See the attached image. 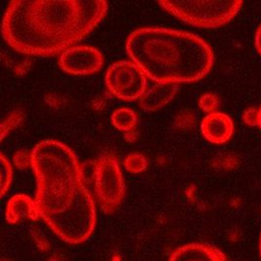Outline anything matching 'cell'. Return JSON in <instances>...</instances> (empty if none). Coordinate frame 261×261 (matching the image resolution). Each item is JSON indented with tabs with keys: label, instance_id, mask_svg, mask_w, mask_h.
I'll return each mask as SVG.
<instances>
[{
	"label": "cell",
	"instance_id": "cell-1",
	"mask_svg": "<svg viewBox=\"0 0 261 261\" xmlns=\"http://www.w3.org/2000/svg\"><path fill=\"white\" fill-rule=\"evenodd\" d=\"M32 168L40 218L66 243L85 242L95 229L97 214L76 155L63 142L45 140L32 151Z\"/></svg>",
	"mask_w": 261,
	"mask_h": 261
},
{
	"label": "cell",
	"instance_id": "cell-2",
	"mask_svg": "<svg viewBox=\"0 0 261 261\" xmlns=\"http://www.w3.org/2000/svg\"><path fill=\"white\" fill-rule=\"evenodd\" d=\"M107 12L108 3L102 0H13L1 33L19 53L50 57L87 36Z\"/></svg>",
	"mask_w": 261,
	"mask_h": 261
},
{
	"label": "cell",
	"instance_id": "cell-3",
	"mask_svg": "<svg viewBox=\"0 0 261 261\" xmlns=\"http://www.w3.org/2000/svg\"><path fill=\"white\" fill-rule=\"evenodd\" d=\"M130 60L157 83H191L212 69L210 45L193 33L165 28H141L126 41Z\"/></svg>",
	"mask_w": 261,
	"mask_h": 261
},
{
	"label": "cell",
	"instance_id": "cell-4",
	"mask_svg": "<svg viewBox=\"0 0 261 261\" xmlns=\"http://www.w3.org/2000/svg\"><path fill=\"white\" fill-rule=\"evenodd\" d=\"M164 10L193 27L214 29L230 22L240 11L242 0H159Z\"/></svg>",
	"mask_w": 261,
	"mask_h": 261
},
{
	"label": "cell",
	"instance_id": "cell-5",
	"mask_svg": "<svg viewBox=\"0 0 261 261\" xmlns=\"http://www.w3.org/2000/svg\"><path fill=\"white\" fill-rule=\"evenodd\" d=\"M92 181L101 211L113 214L122 204L126 191L119 162L114 155L103 154L98 157Z\"/></svg>",
	"mask_w": 261,
	"mask_h": 261
},
{
	"label": "cell",
	"instance_id": "cell-6",
	"mask_svg": "<svg viewBox=\"0 0 261 261\" xmlns=\"http://www.w3.org/2000/svg\"><path fill=\"white\" fill-rule=\"evenodd\" d=\"M146 75L133 61H119L109 66L106 85L115 98L126 101L140 99L146 91Z\"/></svg>",
	"mask_w": 261,
	"mask_h": 261
},
{
	"label": "cell",
	"instance_id": "cell-7",
	"mask_svg": "<svg viewBox=\"0 0 261 261\" xmlns=\"http://www.w3.org/2000/svg\"><path fill=\"white\" fill-rule=\"evenodd\" d=\"M105 59L97 48L88 45L71 46L59 59V65L68 74L91 75L99 71Z\"/></svg>",
	"mask_w": 261,
	"mask_h": 261
},
{
	"label": "cell",
	"instance_id": "cell-8",
	"mask_svg": "<svg viewBox=\"0 0 261 261\" xmlns=\"http://www.w3.org/2000/svg\"><path fill=\"white\" fill-rule=\"evenodd\" d=\"M201 130L204 138L212 143L223 144L231 139L234 125L227 114L222 112L210 113L201 123Z\"/></svg>",
	"mask_w": 261,
	"mask_h": 261
},
{
	"label": "cell",
	"instance_id": "cell-9",
	"mask_svg": "<svg viewBox=\"0 0 261 261\" xmlns=\"http://www.w3.org/2000/svg\"><path fill=\"white\" fill-rule=\"evenodd\" d=\"M169 261H227L221 250L207 244H189L174 250Z\"/></svg>",
	"mask_w": 261,
	"mask_h": 261
},
{
	"label": "cell",
	"instance_id": "cell-10",
	"mask_svg": "<svg viewBox=\"0 0 261 261\" xmlns=\"http://www.w3.org/2000/svg\"><path fill=\"white\" fill-rule=\"evenodd\" d=\"M177 91V84L157 83L152 87L146 89L144 94L139 99L140 108L148 112L157 111L174 99Z\"/></svg>",
	"mask_w": 261,
	"mask_h": 261
},
{
	"label": "cell",
	"instance_id": "cell-11",
	"mask_svg": "<svg viewBox=\"0 0 261 261\" xmlns=\"http://www.w3.org/2000/svg\"><path fill=\"white\" fill-rule=\"evenodd\" d=\"M40 218L36 201L30 196L17 194L8 201L6 207V219L9 223L16 224L22 219L37 220Z\"/></svg>",
	"mask_w": 261,
	"mask_h": 261
},
{
	"label": "cell",
	"instance_id": "cell-12",
	"mask_svg": "<svg viewBox=\"0 0 261 261\" xmlns=\"http://www.w3.org/2000/svg\"><path fill=\"white\" fill-rule=\"evenodd\" d=\"M111 123L117 130L128 133L137 126L138 115L133 109L120 108L111 114Z\"/></svg>",
	"mask_w": 261,
	"mask_h": 261
},
{
	"label": "cell",
	"instance_id": "cell-13",
	"mask_svg": "<svg viewBox=\"0 0 261 261\" xmlns=\"http://www.w3.org/2000/svg\"><path fill=\"white\" fill-rule=\"evenodd\" d=\"M147 166L148 160L142 153H130L124 159V167L130 174H141Z\"/></svg>",
	"mask_w": 261,
	"mask_h": 261
},
{
	"label": "cell",
	"instance_id": "cell-14",
	"mask_svg": "<svg viewBox=\"0 0 261 261\" xmlns=\"http://www.w3.org/2000/svg\"><path fill=\"white\" fill-rule=\"evenodd\" d=\"M0 165H1V186H0V195H5L10 187L13 176V170L9 160L1 153L0 155Z\"/></svg>",
	"mask_w": 261,
	"mask_h": 261
},
{
	"label": "cell",
	"instance_id": "cell-15",
	"mask_svg": "<svg viewBox=\"0 0 261 261\" xmlns=\"http://www.w3.org/2000/svg\"><path fill=\"white\" fill-rule=\"evenodd\" d=\"M23 113L20 110H15L13 111L11 114H9V116L4 120L1 124V142L2 140H4L9 133H11L12 130H15L16 128H18L21 124H22V120H23Z\"/></svg>",
	"mask_w": 261,
	"mask_h": 261
},
{
	"label": "cell",
	"instance_id": "cell-16",
	"mask_svg": "<svg viewBox=\"0 0 261 261\" xmlns=\"http://www.w3.org/2000/svg\"><path fill=\"white\" fill-rule=\"evenodd\" d=\"M219 107V98L213 93H205L199 98V108L207 114L217 112Z\"/></svg>",
	"mask_w": 261,
	"mask_h": 261
},
{
	"label": "cell",
	"instance_id": "cell-17",
	"mask_svg": "<svg viewBox=\"0 0 261 261\" xmlns=\"http://www.w3.org/2000/svg\"><path fill=\"white\" fill-rule=\"evenodd\" d=\"M175 126L181 130H188L195 124V114L192 110H184L175 118Z\"/></svg>",
	"mask_w": 261,
	"mask_h": 261
},
{
	"label": "cell",
	"instance_id": "cell-18",
	"mask_svg": "<svg viewBox=\"0 0 261 261\" xmlns=\"http://www.w3.org/2000/svg\"><path fill=\"white\" fill-rule=\"evenodd\" d=\"M13 161L19 170H28L29 168H32V152L20 150L15 153Z\"/></svg>",
	"mask_w": 261,
	"mask_h": 261
},
{
	"label": "cell",
	"instance_id": "cell-19",
	"mask_svg": "<svg viewBox=\"0 0 261 261\" xmlns=\"http://www.w3.org/2000/svg\"><path fill=\"white\" fill-rule=\"evenodd\" d=\"M258 113L259 109L249 108L243 113V121L250 127H258Z\"/></svg>",
	"mask_w": 261,
	"mask_h": 261
},
{
	"label": "cell",
	"instance_id": "cell-20",
	"mask_svg": "<svg viewBox=\"0 0 261 261\" xmlns=\"http://www.w3.org/2000/svg\"><path fill=\"white\" fill-rule=\"evenodd\" d=\"M255 48L257 52L261 55V25L258 28L255 34Z\"/></svg>",
	"mask_w": 261,
	"mask_h": 261
},
{
	"label": "cell",
	"instance_id": "cell-21",
	"mask_svg": "<svg viewBox=\"0 0 261 261\" xmlns=\"http://www.w3.org/2000/svg\"><path fill=\"white\" fill-rule=\"evenodd\" d=\"M137 137H138V135H137V133L134 130L124 134V139H125L126 141H128V142H135V141L137 140Z\"/></svg>",
	"mask_w": 261,
	"mask_h": 261
},
{
	"label": "cell",
	"instance_id": "cell-22",
	"mask_svg": "<svg viewBox=\"0 0 261 261\" xmlns=\"http://www.w3.org/2000/svg\"><path fill=\"white\" fill-rule=\"evenodd\" d=\"M259 109V113H258V127L261 129V107Z\"/></svg>",
	"mask_w": 261,
	"mask_h": 261
},
{
	"label": "cell",
	"instance_id": "cell-23",
	"mask_svg": "<svg viewBox=\"0 0 261 261\" xmlns=\"http://www.w3.org/2000/svg\"><path fill=\"white\" fill-rule=\"evenodd\" d=\"M259 251H260V256H261V236H260V244H259Z\"/></svg>",
	"mask_w": 261,
	"mask_h": 261
}]
</instances>
